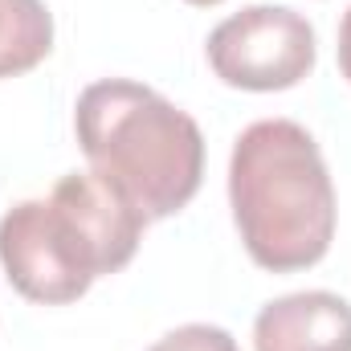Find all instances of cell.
<instances>
[{
	"label": "cell",
	"mask_w": 351,
	"mask_h": 351,
	"mask_svg": "<svg viewBox=\"0 0 351 351\" xmlns=\"http://www.w3.org/2000/svg\"><path fill=\"white\" fill-rule=\"evenodd\" d=\"M315 25L286 4H250L208 33V66L233 90H290L315 70Z\"/></svg>",
	"instance_id": "277c9868"
},
{
	"label": "cell",
	"mask_w": 351,
	"mask_h": 351,
	"mask_svg": "<svg viewBox=\"0 0 351 351\" xmlns=\"http://www.w3.org/2000/svg\"><path fill=\"white\" fill-rule=\"evenodd\" d=\"M143 229L147 217L114 184L70 172L45 200H21L0 217V265L21 298L66 306L131 262Z\"/></svg>",
	"instance_id": "6da1fadb"
},
{
	"label": "cell",
	"mask_w": 351,
	"mask_h": 351,
	"mask_svg": "<svg viewBox=\"0 0 351 351\" xmlns=\"http://www.w3.org/2000/svg\"><path fill=\"white\" fill-rule=\"evenodd\" d=\"M184 4H196V8H213V4H221V0H184Z\"/></svg>",
	"instance_id": "9c48e42d"
},
{
	"label": "cell",
	"mask_w": 351,
	"mask_h": 351,
	"mask_svg": "<svg viewBox=\"0 0 351 351\" xmlns=\"http://www.w3.org/2000/svg\"><path fill=\"white\" fill-rule=\"evenodd\" d=\"M53 49V12L45 0H0V78L37 70Z\"/></svg>",
	"instance_id": "8992f818"
},
{
	"label": "cell",
	"mask_w": 351,
	"mask_h": 351,
	"mask_svg": "<svg viewBox=\"0 0 351 351\" xmlns=\"http://www.w3.org/2000/svg\"><path fill=\"white\" fill-rule=\"evenodd\" d=\"M254 351H351V302L331 290H298L265 302Z\"/></svg>",
	"instance_id": "5b68a950"
},
{
	"label": "cell",
	"mask_w": 351,
	"mask_h": 351,
	"mask_svg": "<svg viewBox=\"0 0 351 351\" xmlns=\"http://www.w3.org/2000/svg\"><path fill=\"white\" fill-rule=\"evenodd\" d=\"M339 74L351 82V8L339 21Z\"/></svg>",
	"instance_id": "ba28073f"
},
{
	"label": "cell",
	"mask_w": 351,
	"mask_h": 351,
	"mask_svg": "<svg viewBox=\"0 0 351 351\" xmlns=\"http://www.w3.org/2000/svg\"><path fill=\"white\" fill-rule=\"evenodd\" d=\"M229 204L245 254L269 274L311 269L335 241V184L306 127L250 123L229 156Z\"/></svg>",
	"instance_id": "7a4b0ae2"
},
{
	"label": "cell",
	"mask_w": 351,
	"mask_h": 351,
	"mask_svg": "<svg viewBox=\"0 0 351 351\" xmlns=\"http://www.w3.org/2000/svg\"><path fill=\"white\" fill-rule=\"evenodd\" d=\"M78 147L90 172L114 184L147 221L176 217L200 192L204 135L188 110L131 78H102L78 94Z\"/></svg>",
	"instance_id": "3957f363"
},
{
	"label": "cell",
	"mask_w": 351,
	"mask_h": 351,
	"mask_svg": "<svg viewBox=\"0 0 351 351\" xmlns=\"http://www.w3.org/2000/svg\"><path fill=\"white\" fill-rule=\"evenodd\" d=\"M147 351H237V339L225 331V327H213V323H188V327H176L164 339H156Z\"/></svg>",
	"instance_id": "52a82bcc"
}]
</instances>
